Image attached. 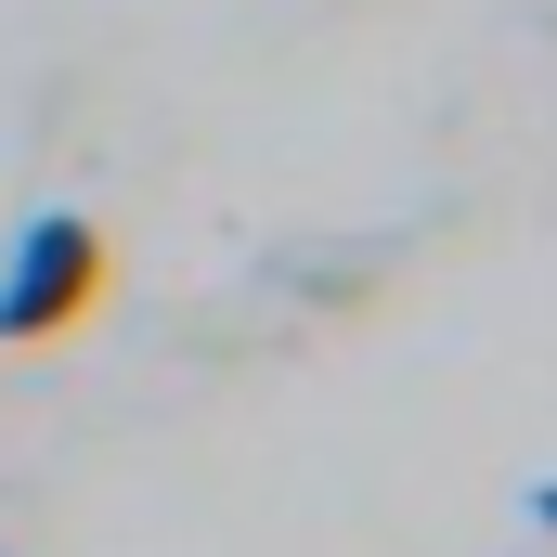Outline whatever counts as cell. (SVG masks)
Masks as SVG:
<instances>
[{
	"instance_id": "cell-1",
	"label": "cell",
	"mask_w": 557,
	"mask_h": 557,
	"mask_svg": "<svg viewBox=\"0 0 557 557\" xmlns=\"http://www.w3.org/2000/svg\"><path fill=\"white\" fill-rule=\"evenodd\" d=\"M91 298H104V221H91V208H39V221L13 234V260H0V337L39 350V337H65Z\"/></svg>"
},
{
	"instance_id": "cell-2",
	"label": "cell",
	"mask_w": 557,
	"mask_h": 557,
	"mask_svg": "<svg viewBox=\"0 0 557 557\" xmlns=\"http://www.w3.org/2000/svg\"><path fill=\"white\" fill-rule=\"evenodd\" d=\"M532 532H545V545H557V480H532Z\"/></svg>"
}]
</instances>
